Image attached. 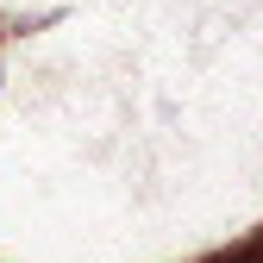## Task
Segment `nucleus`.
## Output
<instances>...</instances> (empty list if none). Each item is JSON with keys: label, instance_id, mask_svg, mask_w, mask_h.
Returning a JSON list of instances; mask_svg holds the SVG:
<instances>
[]
</instances>
